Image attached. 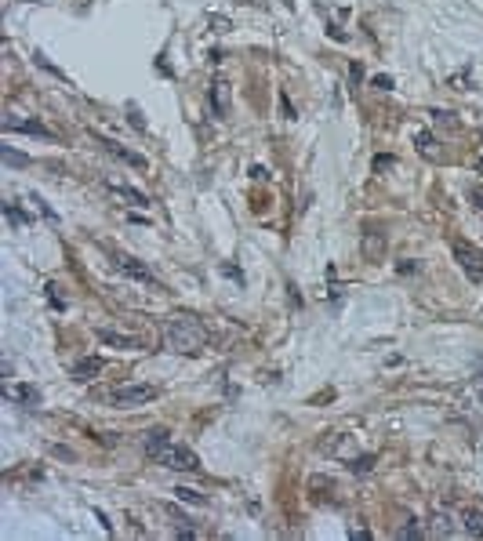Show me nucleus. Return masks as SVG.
<instances>
[{"mask_svg":"<svg viewBox=\"0 0 483 541\" xmlns=\"http://www.w3.org/2000/svg\"><path fill=\"white\" fill-rule=\"evenodd\" d=\"M4 211H8V218H11V222H15V225H30V222H33V218H30V214H22V211L15 208V203H8V208H4Z\"/></svg>","mask_w":483,"mask_h":541,"instance_id":"obj_19","label":"nucleus"},{"mask_svg":"<svg viewBox=\"0 0 483 541\" xmlns=\"http://www.w3.org/2000/svg\"><path fill=\"white\" fill-rule=\"evenodd\" d=\"M385 167H392V157H374V171H385Z\"/></svg>","mask_w":483,"mask_h":541,"instance_id":"obj_28","label":"nucleus"},{"mask_svg":"<svg viewBox=\"0 0 483 541\" xmlns=\"http://www.w3.org/2000/svg\"><path fill=\"white\" fill-rule=\"evenodd\" d=\"M33 62H36V66H41V69H47V73H55V76H58V80H66V73H62L58 66H51V62H47L44 55H41V51H36V55H33Z\"/></svg>","mask_w":483,"mask_h":541,"instance_id":"obj_20","label":"nucleus"},{"mask_svg":"<svg viewBox=\"0 0 483 541\" xmlns=\"http://www.w3.org/2000/svg\"><path fill=\"white\" fill-rule=\"evenodd\" d=\"M454 262L462 265V273L469 276V280H483V251H476L473 243H465V240H458L454 243Z\"/></svg>","mask_w":483,"mask_h":541,"instance_id":"obj_3","label":"nucleus"},{"mask_svg":"<svg viewBox=\"0 0 483 541\" xmlns=\"http://www.w3.org/2000/svg\"><path fill=\"white\" fill-rule=\"evenodd\" d=\"M160 396L157 385H146V382H138V385H120V389H113V407H142V404H153Z\"/></svg>","mask_w":483,"mask_h":541,"instance_id":"obj_2","label":"nucleus"},{"mask_svg":"<svg viewBox=\"0 0 483 541\" xmlns=\"http://www.w3.org/2000/svg\"><path fill=\"white\" fill-rule=\"evenodd\" d=\"M4 131H19V135H33V138H55V131L51 127H44L41 120H22V117H8L4 120Z\"/></svg>","mask_w":483,"mask_h":541,"instance_id":"obj_8","label":"nucleus"},{"mask_svg":"<svg viewBox=\"0 0 483 541\" xmlns=\"http://www.w3.org/2000/svg\"><path fill=\"white\" fill-rule=\"evenodd\" d=\"M396 538H422V531L414 527V520H407V527H400V531H396Z\"/></svg>","mask_w":483,"mask_h":541,"instance_id":"obj_23","label":"nucleus"},{"mask_svg":"<svg viewBox=\"0 0 483 541\" xmlns=\"http://www.w3.org/2000/svg\"><path fill=\"white\" fill-rule=\"evenodd\" d=\"M160 465H168V469H175V472H200V458H196L189 447H171L168 458H164Z\"/></svg>","mask_w":483,"mask_h":541,"instance_id":"obj_6","label":"nucleus"},{"mask_svg":"<svg viewBox=\"0 0 483 541\" xmlns=\"http://www.w3.org/2000/svg\"><path fill=\"white\" fill-rule=\"evenodd\" d=\"M4 160H8V164H30V160H25V157H19L15 149H4Z\"/></svg>","mask_w":483,"mask_h":541,"instance_id":"obj_26","label":"nucleus"},{"mask_svg":"<svg viewBox=\"0 0 483 541\" xmlns=\"http://www.w3.org/2000/svg\"><path fill=\"white\" fill-rule=\"evenodd\" d=\"M102 146H106V153L109 157H117V160H124V164H131V167H146V157H138V153H127L124 146H117L113 138H98Z\"/></svg>","mask_w":483,"mask_h":541,"instance_id":"obj_14","label":"nucleus"},{"mask_svg":"<svg viewBox=\"0 0 483 541\" xmlns=\"http://www.w3.org/2000/svg\"><path fill=\"white\" fill-rule=\"evenodd\" d=\"M371 87H378V91H392V76H374Z\"/></svg>","mask_w":483,"mask_h":541,"instance_id":"obj_25","label":"nucleus"},{"mask_svg":"<svg viewBox=\"0 0 483 541\" xmlns=\"http://www.w3.org/2000/svg\"><path fill=\"white\" fill-rule=\"evenodd\" d=\"M473 393L480 396V407H483V375H476V378H473Z\"/></svg>","mask_w":483,"mask_h":541,"instance_id":"obj_27","label":"nucleus"},{"mask_svg":"<svg viewBox=\"0 0 483 541\" xmlns=\"http://www.w3.org/2000/svg\"><path fill=\"white\" fill-rule=\"evenodd\" d=\"M251 178H269V171H265V167H258V164H254V167H251Z\"/></svg>","mask_w":483,"mask_h":541,"instance_id":"obj_29","label":"nucleus"},{"mask_svg":"<svg viewBox=\"0 0 483 541\" xmlns=\"http://www.w3.org/2000/svg\"><path fill=\"white\" fill-rule=\"evenodd\" d=\"M106 186H109L113 197H120L127 203V208H149V197H146L142 189H131V186H124V182H106Z\"/></svg>","mask_w":483,"mask_h":541,"instance_id":"obj_11","label":"nucleus"},{"mask_svg":"<svg viewBox=\"0 0 483 541\" xmlns=\"http://www.w3.org/2000/svg\"><path fill=\"white\" fill-rule=\"evenodd\" d=\"M175 498H182V501H189V505H203V494H196V491H189V487H175Z\"/></svg>","mask_w":483,"mask_h":541,"instance_id":"obj_18","label":"nucleus"},{"mask_svg":"<svg viewBox=\"0 0 483 541\" xmlns=\"http://www.w3.org/2000/svg\"><path fill=\"white\" fill-rule=\"evenodd\" d=\"M47 302L55 305V309H66V302H62V294H58V287H55V283H47Z\"/></svg>","mask_w":483,"mask_h":541,"instance_id":"obj_22","label":"nucleus"},{"mask_svg":"<svg viewBox=\"0 0 483 541\" xmlns=\"http://www.w3.org/2000/svg\"><path fill=\"white\" fill-rule=\"evenodd\" d=\"M113 269H117V273H124V276H131V280H138V283H149V287H157V280H153L149 265L138 262V258H131V254H113Z\"/></svg>","mask_w":483,"mask_h":541,"instance_id":"obj_4","label":"nucleus"},{"mask_svg":"<svg viewBox=\"0 0 483 541\" xmlns=\"http://www.w3.org/2000/svg\"><path fill=\"white\" fill-rule=\"evenodd\" d=\"M30 200H33V203H36V208H41V214H44V218H47V222H51V225H58V214H55V211H51V208H47V203H44V200H41V197H30Z\"/></svg>","mask_w":483,"mask_h":541,"instance_id":"obj_21","label":"nucleus"},{"mask_svg":"<svg viewBox=\"0 0 483 541\" xmlns=\"http://www.w3.org/2000/svg\"><path fill=\"white\" fill-rule=\"evenodd\" d=\"M360 251H363V262H378L381 254H385V236L374 233V229H367L363 240H360Z\"/></svg>","mask_w":483,"mask_h":541,"instance_id":"obj_13","label":"nucleus"},{"mask_svg":"<svg viewBox=\"0 0 483 541\" xmlns=\"http://www.w3.org/2000/svg\"><path fill=\"white\" fill-rule=\"evenodd\" d=\"M164 349L178 353V356H196L207 345V327L196 316H171L164 320Z\"/></svg>","mask_w":483,"mask_h":541,"instance_id":"obj_1","label":"nucleus"},{"mask_svg":"<svg viewBox=\"0 0 483 541\" xmlns=\"http://www.w3.org/2000/svg\"><path fill=\"white\" fill-rule=\"evenodd\" d=\"M171 447H175V443H171L168 429H149V432H146V440H142L146 458H153V461H164V458H168V450H171Z\"/></svg>","mask_w":483,"mask_h":541,"instance_id":"obj_5","label":"nucleus"},{"mask_svg":"<svg viewBox=\"0 0 483 541\" xmlns=\"http://www.w3.org/2000/svg\"><path fill=\"white\" fill-rule=\"evenodd\" d=\"M432 534H436V538H454V534H462V531H458V516H454V512H447V509H436V512H432Z\"/></svg>","mask_w":483,"mask_h":541,"instance_id":"obj_12","label":"nucleus"},{"mask_svg":"<svg viewBox=\"0 0 483 541\" xmlns=\"http://www.w3.org/2000/svg\"><path fill=\"white\" fill-rule=\"evenodd\" d=\"M102 371H106V360L102 356H80L73 364V378L76 382H91V378H98Z\"/></svg>","mask_w":483,"mask_h":541,"instance_id":"obj_10","label":"nucleus"},{"mask_svg":"<svg viewBox=\"0 0 483 541\" xmlns=\"http://www.w3.org/2000/svg\"><path fill=\"white\" fill-rule=\"evenodd\" d=\"M211 109H214V117H225L229 113V84L225 80L211 84Z\"/></svg>","mask_w":483,"mask_h":541,"instance_id":"obj_15","label":"nucleus"},{"mask_svg":"<svg viewBox=\"0 0 483 541\" xmlns=\"http://www.w3.org/2000/svg\"><path fill=\"white\" fill-rule=\"evenodd\" d=\"M454 516H458V531L465 538H483V512L480 509L462 505V509H454Z\"/></svg>","mask_w":483,"mask_h":541,"instance_id":"obj_7","label":"nucleus"},{"mask_svg":"<svg viewBox=\"0 0 483 541\" xmlns=\"http://www.w3.org/2000/svg\"><path fill=\"white\" fill-rule=\"evenodd\" d=\"M15 396H19L22 404H33V407L41 404V393H36L33 385H19V389H15Z\"/></svg>","mask_w":483,"mask_h":541,"instance_id":"obj_17","label":"nucleus"},{"mask_svg":"<svg viewBox=\"0 0 483 541\" xmlns=\"http://www.w3.org/2000/svg\"><path fill=\"white\" fill-rule=\"evenodd\" d=\"M98 342L113 345V349H142V338L124 334V331H113V327H98Z\"/></svg>","mask_w":483,"mask_h":541,"instance_id":"obj_9","label":"nucleus"},{"mask_svg":"<svg viewBox=\"0 0 483 541\" xmlns=\"http://www.w3.org/2000/svg\"><path fill=\"white\" fill-rule=\"evenodd\" d=\"M414 142H418V153H422V157H429V160H432V157H436V153H440V149H436L440 142L432 138L429 131H418V138H414Z\"/></svg>","mask_w":483,"mask_h":541,"instance_id":"obj_16","label":"nucleus"},{"mask_svg":"<svg viewBox=\"0 0 483 541\" xmlns=\"http://www.w3.org/2000/svg\"><path fill=\"white\" fill-rule=\"evenodd\" d=\"M469 200H473V208L483 211V186H473V189H469Z\"/></svg>","mask_w":483,"mask_h":541,"instance_id":"obj_24","label":"nucleus"}]
</instances>
